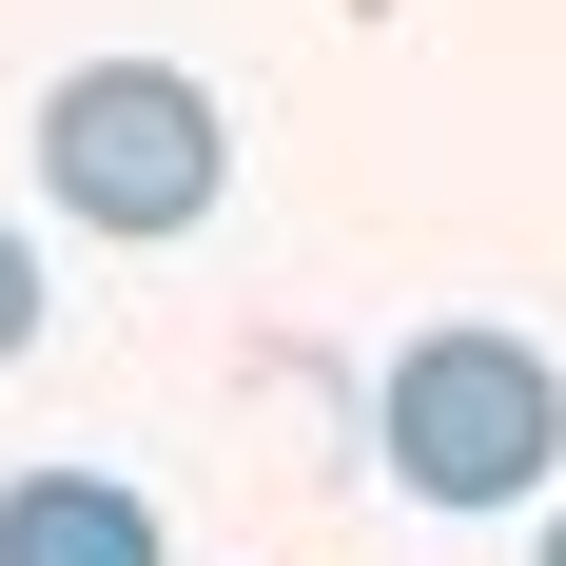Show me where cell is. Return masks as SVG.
<instances>
[{
  "label": "cell",
  "mask_w": 566,
  "mask_h": 566,
  "mask_svg": "<svg viewBox=\"0 0 566 566\" xmlns=\"http://www.w3.org/2000/svg\"><path fill=\"white\" fill-rule=\"evenodd\" d=\"M216 176H234V117L196 98L176 59H78V78L40 98V196L78 234H196Z\"/></svg>",
  "instance_id": "obj_1"
},
{
  "label": "cell",
  "mask_w": 566,
  "mask_h": 566,
  "mask_svg": "<svg viewBox=\"0 0 566 566\" xmlns=\"http://www.w3.org/2000/svg\"><path fill=\"white\" fill-rule=\"evenodd\" d=\"M20 352H40V234L0 216V371H20Z\"/></svg>",
  "instance_id": "obj_4"
},
{
  "label": "cell",
  "mask_w": 566,
  "mask_h": 566,
  "mask_svg": "<svg viewBox=\"0 0 566 566\" xmlns=\"http://www.w3.org/2000/svg\"><path fill=\"white\" fill-rule=\"evenodd\" d=\"M0 566H176V547H157V509L117 469H20L0 489Z\"/></svg>",
  "instance_id": "obj_3"
},
{
  "label": "cell",
  "mask_w": 566,
  "mask_h": 566,
  "mask_svg": "<svg viewBox=\"0 0 566 566\" xmlns=\"http://www.w3.org/2000/svg\"><path fill=\"white\" fill-rule=\"evenodd\" d=\"M547 566H566V509H547Z\"/></svg>",
  "instance_id": "obj_5"
},
{
  "label": "cell",
  "mask_w": 566,
  "mask_h": 566,
  "mask_svg": "<svg viewBox=\"0 0 566 566\" xmlns=\"http://www.w3.org/2000/svg\"><path fill=\"white\" fill-rule=\"evenodd\" d=\"M371 430H391V489H410V509H527L547 450H566V371L527 333H410Z\"/></svg>",
  "instance_id": "obj_2"
}]
</instances>
